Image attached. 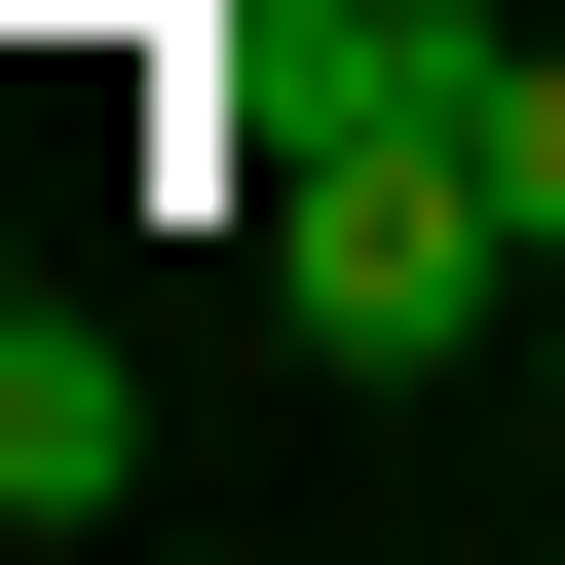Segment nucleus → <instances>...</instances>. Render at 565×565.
<instances>
[{
	"label": "nucleus",
	"mask_w": 565,
	"mask_h": 565,
	"mask_svg": "<svg viewBox=\"0 0 565 565\" xmlns=\"http://www.w3.org/2000/svg\"><path fill=\"white\" fill-rule=\"evenodd\" d=\"M114 490H151V377L76 302H0V527H114Z\"/></svg>",
	"instance_id": "obj_2"
},
{
	"label": "nucleus",
	"mask_w": 565,
	"mask_h": 565,
	"mask_svg": "<svg viewBox=\"0 0 565 565\" xmlns=\"http://www.w3.org/2000/svg\"><path fill=\"white\" fill-rule=\"evenodd\" d=\"M527 377H565V264H527Z\"/></svg>",
	"instance_id": "obj_4"
},
{
	"label": "nucleus",
	"mask_w": 565,
	"mask_h": 565,
	"mask_svg": "<svg viewBox=\"0 0 565 565\" xmlns=\"http://www.w3.org/2000/svg\"><path fill=\"white\" fill-rule=\"evenodd\" d=\"M490 189H527V264H565V39H527V76H490Z\"/></svg>",
	"instance_id": "obj_3"
},
{
	"label": "nucleus",
	"mask_w": 565,
	"mask_h": 565,
	"mask_svg": "<svg viewBox=\"0 0 565 565\" xmlns=\"http://www.w3.org/2000/svg\"><path fill=\"white\" fill-rule=\"evenodd\" d=\"M264 302H302V377H452V340H527V189H490V114H302Z\"/></svg>",
	"instance_id": "obj_1"
}]
</instances>
